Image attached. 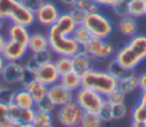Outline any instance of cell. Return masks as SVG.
<instances>
[{
    "label": "cell",
    "mask_w": 146,
    "mask_h": 127,
    "mask_svg": "<svg viewBox=\"0 0 146 127\" xmlns=\"http://www.w3.org/2000/svg\"><path fill=\"white\" fill-rule=\"evenodd\" d=\"M80 0H60V2L65 6H68V7H74Z\"/></svg>",
    "instance_id": "cell-47"
},
{
    "label": "cell",
    "mask_w": 146,
    "mask_h": 127,
    "mask_svg": "<svg viewBox=\"0 0 146 127\" xmlns=\"http://www.w3.org/2000/svg\"><path fill=\"white\" fill-rule=\"evenodd\" d=\"M72 57V69L81 77L92 69V58L83 50L75 53Z\"/></svg>",
    "instance_id": "cell-14"
},
{
    "label": "cell",
    "mask_w": 146,
    "mask_h": 127,
    "mask_svg": "<svg viewBox=\"0 0 146 127\" xmlns=\"http://www.w3.org/2000/svg\"><path fill=\"white\" fill-rule=\"evenodd\" d=\"M107 71H108L115 79H117V81H119L120 79L127 77V76L130 74L131 72H133V71H128L127 69H124L115 58L112 59V61L108 63V65H107Z\"/></svg>",
    "instance_id": "cell-25"
},
{
    "label": "cell",
    "mask_w": 146,
    "mask_h": 127,
    "mask_svg": "<svg viewBox=\"0 0 146 127\" xmlns=\"http://www.w3.org/2000/svg\"><path fill=\"white\" fill-rule=\"evenodd\" d=\"M59 84H62L68 90L75 93L76 90H79L82 87V77L72 70L71 72L60 76Z\"/></svg>",
    "instance_id": "cell-17"
},
{
    "label": "cell",
    "mask_w": 146,
    "mask_h": 127,
    "mask_svg": "<svg viewBox=\"0 0 146 127\" xmlns=\"http://www.w3.org/2000/svg\"><path fill=\"white\" fill-rule=\"evenodd\" d=\"M131 127H146V122L143 121H132Z\"/></svg>",
    "instance_id": "cell-52"
},
{
    "label": "cell",
    "mask_w": 146,
    "mask_h": 127,
    "mask_svg": "<svg viewBox=\"0 0 146 127\" xmlns=\"http://www.w3.org/2000/svg\"><path fill=\"white\" fill-rule=\"evenodd\" d=\"M75 127H80V126H75Z\"/></svg>",
    "instance_id": "cell-57"
},
{
    "label": "cell",
    "mask_w": 146,
    "mask_h": 127,
    "mask_svg": "<svg viewBox=\"0 0 146 127\" xmlns=\"http://www.w3.org/2000/svg\"><path fill=\"white\" fill-rule=\"evenodd\" d=\"M3 24H5V19H2V18L0 17V31L2 30V27H3Z\"/></svg>",
    "instance_id": "cell-54"
},
{
    "label": "cell",
    "mask_w": 146,
    "mask_h": 127,
    "mask_svg": "<svg viewBox=\"0 0 146 127\" xmlns=\"http://www.w3.org/2000/svg\"><path fill=\"white\" fill-rule=\"evenodd\" d=\"M24 7H26L27 9H30L31 11L35 13L36 9L42 5V2L44 0H18Z\"/></svg>",
    "instance_id": "cell-42"
},
{
    "label": "cell",
    "mask_w": 146,
    "mask_h": 127,
    "mask_svg": "<svg viewBox=\"0 0 146 127\" xmlns=\"http://www.w3.org/2000/svg\"><path fill=\"white\" fill-rule=\"evenodd\" d=\"M117 27H119V31H120L121 34H123L125 37H129V38L137 34V31H138L137 22H136L135 17H132L130 15L121 17Z\"/></svg>",
    "instance_id": "cell-19"
},
{
    "label": "cell",
    "mask_w": 146,
    "mask_h": 127,
    "mask_svg": "<svg viewBox=\"0 0 146 127\" xmlns=\"http://www.w3.org/2000/svg\"><path fill=\"white\" fill-rule=\"evenodd\" d=\"M34 15H35V22H38L41 26L48 29L49 26L56 23V21L60 15V11L55 2L43 1L42 5L34 13Z\"/></svg>",
    "instance_id": "cell-8"
},
{
    "label": "cell",
    "mask_w": 146,
    "mask_h": 127,
    "mask_svg": "<svg viewBox=\"0 0 146 127\" xmlns=\"http://www.w3.org/2000/svg\"><path fill=\"white\" fill-rule=\"evenodd\" d=\"M26 69H29V70H31V71H33V72H35L39 68H40V64L35 61V58L31 55L30 57H29V59L26 61V63H25V65H24Z\"/></svg>",
    "instance_id": "cell-43"
},
{
    "label": "cell",
    "mask_w": 146,
    "mask_h": 127,
    "mask_svg": "<svg viewBox=\"0 0 146 127\" xmlns=\"http://www.w3.org/2000/svg\"><path fill=\"white\" fill-rule=\"evenodd\" d=\"M27 89V92L31 94L32 98L34 100L35 103L40 102L41 100L47 97V93H48V86H46L44 84H42L39 80H34L32 84H30L27 87H25Z\"/></svg>",
    "instance_id": "cell-22"
},
{
    "label": "cell",
    "mask_w": 146,
    "mask_h": 127,
    "mask_svg": "<svg viewBox=\"0 0 146 127\" xmlns=\"http://www.w3.org/2000/svg\"><path fill=\"white\" fill-rule=\"evenodd\" d=\"M5 64H6V59H5L3 56L0 54V74H1V71H2V69H3V66H5Z\"/></svg>",
    "instance_id": "cell-53"
},
{
    "label": "cell",
    "mask_w": 146,
    "mask_h": 127,
    "mask_svg": "<svg viewBox=\"0 0 146 127\" xmlns=\"http://www.w3.org/2000/svg\"><path fill=\"white\" fill-rule=\"evenodd\" d=\"M74 101L79 104V106L83 110V112L97 113L102 104L105 102V96L91 89L81 87L79 90L75 92Z\"/></svg>",
    "instance_id": "cell-5"
},
{
    "label": "cell",
    "mask_w": 146,
    "mask_h": 127,
    "mask_svg": "<svg viewBox=\"0 0 146 127\" xmlns=\"http://www.w3.org/2000/svg\"><path fill=\"white\" fill-rule=\"evenodd\" d=\"M27 48L31 53H36V51L44 50V49L49 48V41H48L47 34H43L40 32L31 33L30 40L27 43Z\"/></svg>",
    "instance_id": "cell-18"
},
{
    "label": "cell",
    "mask_w": 146,
    "mask_h": 127,
    "mask_svg": "<svg viewBox=\"0 0 146 127\" xmlns=\"http://www.w3.org/2000/svg\"><path fill=\"white\" fill-rule=\"evenodd\" d=\"M99 7H113L117 0H94Z\"/></svg>",
    "instance_id": "cell-44"
},
{
    "label": "cell",
    "mask_w": 146,
    "mask_h": 127,
    "mask_svg": "<svg viewBox=\"0 0 146 127\" xmlns=\"http://www.w3.org/2000/svg\"><path fill=\"white\" fill-rule=\"evenodd\" d=\"M131 0H117L116 3L112 7L113 11L120 16V17H124L129 15V5H130Z\"/></svg>",
    "instance_id": "cell-30"
},
{
    "label": "cell",
    "mask_w": 146,
    "mask_h": 127,
    "mask_svg": "<svg viewBox=\"0 0 146 127\" xmlns=\"http://www.w3.org/2000/svg\"><path fill=\"white\" fill-rule=\"evenodd\" d=\"M145 122H146V121H145Z\"/></svg>",
    "instance_id": "cell-60"
},
{
    "label": "cell",
    "mask_w": 146,
    "mask_h": 127,
    "mask_svg": "<svg viewBox=\"0 0 146 127\" xmlns=\"http://www.w3.org/2000/svg\"><path fill=\"white\" fill-rule=\"evenodd\" d=\"M35 112H36L35 108H33V109H22L18 122L33 124V120H34V117H35Z\"/></svg>",
    "instance_id": "cell-37"
},
{
    "label": "cell",
    "mask_w": 146,
    "mask_h": 127,
    "mask_svg": "<svg viewBox=\"0 0 146 127\" xmlns=\"http://www.w3.org/2000/svg\"><path fill=\"white\" fill-rule=\"evenodd\" d=\"M35 79H36V78H35V72H33V71H31V70H29V69H26V68L24 66V71H23V73H22V78H21L19 84L25 88V87H27L30 84H32Z\"/></svg>",
    "instance_id": "cell-38"
},
{
    "label": "cell",
    "mask_w": 146,
    "mask_h": 127,
    "mask_svg": "<svg viewBox=\"0 0 146 127\" xmlns=\"http://www.w3.org/2000/svg\"><path fill=\"white\" fill-rule=\"evenodd\" d=\"M131 119L132 121H146V106L140 104L138 102L137 105H135V108L131 111Z\"/></svg>",
    "instance_id": "cell-35"
},
{
    "label": "cell",
    "mask_w": 146,
    "mask_h": 127,
    "mask_svg": "<svg viewBox=\"0 0 146 127\" xmlns=\"http://www.w3.org/2000/svg\"><path fill=\"white\" fill-rule=\"evenodd\" d=\"M68 14L71 15V17L73 18V21L75 22L76 25L83 24V21L86 18V13L82 11L81 9L76 8V7H71V10H68Z\"/></svg>",
    "instance_id": "cell-40"
},
{
    "label": "cell",
    "mask_w": 146,
    "mask_h": 127,
    "mask_svg": "<svg viewBox=\"0 0 146 127\" xmlns=\"http://www.w3.org/2000/svg\"><path fill=\"white\" fill-rule=\"evenodd\" d=\"M139 103L146 106V90H141V94L139 97Z\"/></svg>",
    "instance_id": "cell-50"
},
{
    "label": "cell",
    "mask_w": 146,
    "mask_h": 127,
    "mask_svg": "<svg viewBox=\"0 0 146 127\" xmlns=\"http://www.w3.org/2000/svg\"><path fill=\"white\" fill-rule=\"evenodd\" d=\"M114 58L128 71H133L141 63V61L130 50V48L127 45H124L116 51Z\"/></svg>",
    "instance_id": "cell-13"
},
{
    "label": "cell",
    "mask_w": 146,
    "mask_h": 127,
    "mask_svg": "<svg viewBox=\"0 0 146 127\" xmlns=\"http://www.w3.org/2000/svg\"><path fill=\"white\" fill-rule=\"evenodd\" d=\"M92 59L104 61L114 54V47L106 39L92 38L83 48H82Z\"/></svg>",
    "instance_id": "cell-7"
},
{
    "label": "cell",
    "mask_w": 146,
    "mask_h": 127,
    "mask_svg": "<svg viewBox=\"0 0 146 127\" xmlns=\"http://www.w3.org/2000/svg\"><path fill=\"white\" fill-rule=\"evenodd\" d=\"M82 87L106 96L117 88V79H115L107 70H95L92 68L82 76Z\"/></svg>",
    "instance_id": "cell-3"
},
{
    "label": "cell",
    "mask_w": 146,
    "mask_h": 127,
    "mask_svg": "<svg viewBox=\"0 0 146 127\" xmlns=\"http://www.w3.org/2000/svg\"><path fill=\"white\" fill-rule=\"evenodd\" d=\"M128 113V109L124 103L121 104H113L112 105V118L113 120L123 119Z\"/></svg>",
    "instance_id": "cell-36"
},
{
    "label": "cell",
    "mask_w": 146,
    "mask_h": 127,
    "mask_svg": "<svg viewBox=\"0 0 146 127\" xmlns=\"http://www.w3.org/2000/svg\"><path fill=\"white\" fill-rule=\"evenodd\" d=\"M24 71V65H22L19 62H6L0 78L5 84L14 85L18 84L22 78V73Z\"/></svg>",
    "instance_id": "cell-12"
},
{
    "label": "cell",
    "mask_w": 146,
    "mask_h": 127,
    "mask_svg": "<svg viewBox=\"0 0 146 127\" xmlns=\"http://www.w3.org/2000/svg\"><path fill=\"white\" fill-rule=\"evenodd\" d=\"M55 66L60 76L71 72L72 69V57L71 56H58L55 59Z\"/></svg>",
    "instance_id": "cell-27"
},
{
    "label": "cell",
    "mask_w": 146,
    "mask_h": 127,
    "mask_svg": "<svg viewBox=\"0 0 146 127\" xmlns=\"http://www.w3.org/2000/svg\"><path fill=\"white\" fill-rule=\"evenodd\" d=\"M32 56L35 58V61L42 65L44 63H48V62H51L52 61V56H54V53L47 48L44 50H40V51H36V53H32Z\"/></svg>",
    "instance_id": "cell-32"
},
{
    "label": "cell",
    "mask_w": 146,
    "mask_h": 127,
    "mask_svg": "<svg viewBox=\"0 0 146 127\" xmlns=\"http://www.w3.org/2000/svg\"><path fill=\"white\" fill-rule=\"evenodd\" d=\"M83 25L90 31L94 38H99V39L110 38L114 31L113 22L99 10L87 14L83 21Z\"/></svg>",
    "instance_id": "cell-4"
},
{
    "label": "cell",
    "mask_w": 146,
    "mask_h": 127,
    "mask_svg": "<svg viewBox=\"0 0 146 127\" xmlns=\"http://www.w3.org/2000/svg\"><path fill=\"white\" fill-rule=\"evenodd\" d=\"M76 27L75 22L67 13H60L55 24L48 27L47 38L49 49L57 56H73L80 51L82 47L72 38V33Z\"/></svg>",
    "instance_id": "cell-1"
},
{
    "label": "cell",
    "mask_w": 146,
    "mask_h": 127,
    "mask_svg": "<svg viewBox=\"0 0 146 127\" xmlns=\"http://www.w3.org/2000/svg\"><path fill=\"white\" fill-rule=\"evenodd\" d=\"M35 78H36V80L41 81L42 84H44L46 86L49 87L54 84L59 82L60 74L58 73L54 61H51V62L40 65V68L35 71Z\"/></svg>",
    "instance_id": "cell-10"
},
{
    "label": "cell",
    "mask_w": 146,
    "mask_h": 127,
    "mask_svg": "<svg viewBox=\"0 0 146 127\" xmlns=\"http://www.w3.org/2000/svg\"><path fill=\"white\" fill-rule=\"evenodd\" d=\"M103 120L98 116V113L92 112H83V116L80 121V127H102Z\"/></svg>",
    "instance_id": "cell-24"
},
{
    "label": "cell",
    "mask_w": 146,
    "mask_h": 127,
    "mask_svg": "<svg viewBox=\"0 0 146 127\" xmlns=\"http://www.w3.org/2000/svg\"><path fill=\"white\" fill-rule=\"evenodd\" d=\"M29 51L27 46H24L14 40H7L6 46L1 53L6 62H19L23 59Z\"/></svg>",
    "instance_id": "cell-11"
},
{
    "label": "cell",
    "mask_w": 146,
    "mask_h": 127,
    "mask_svg": "<svg viewBox=\"0 0 146 127\" xmlns=\"http://www.w3.org/2000/svg\"><path fill=\"white\" fill-rule=\"evenodd\" d=\"M117 88L122 93H124L125 95L136 92L139 88L138 77L133 72H131L130 74H128L127 77H124V78H122V79H120L117 81Z\"/></svg>",
    "instance_id": "cell-21"
},
{
    "label": "cell",
    "mask_w": 146,
    "mask_h": 127,
    "mask_svg": "<svg viewBox=\"0 0 146 127\" xmlns=\"http://www.w3.org/2000/svg\"><path fill=\"white\" fill-rule=\"evenodd\" d=\"M97 113L100 117V119L103 120V122H111L113 120V118H112V104L108 103L107 101H105L102 104V106Z\"/></svg>",
    "instance_id": "cell-34"
},
{
    "label": "cell",
    "mask_w": 146,
    "mask_h": 127,
    "mask_svg": "<svg viewBox=\"0 0 146 127\" xmlns=\"http://www.w3.org/2000/svg\"><path fill=\"white\" fill-rule=\"evenodd\" d=\"M11 127H34L33 124H22V122H14Z\"/></svg>",
    "instance_id": "cell-51"
},
{
    "label": "cell",
    "mask_w": 146,
    "mask_h": 127,
    "mask_svg": "<svg viewBox=\"0 0 146 127\" xmlns=\"http://www.w3.org/2000/svg\"><path fill=\"white\" fill-rule=\"evenodd\" d=\"M7 34H8L9 40H14L24 46H27L31 32L29 31V27H26L24 25L10 23V25L8 26V30H7Z\"/></svg>",
    "instance_id": "cell-15"
},
{
    "label": "cell",
    "mask_w": 146,
    "mask_h": 127,
    "mask_svg": "<svg viewBox=\"0 0 146 127\" xmlns=\"http://www.w3.org/2000/svg\"><path fill=\"white\" fill-rule=\"evenodd\" d=\"M14 104H16L21 109H33V108H35L34 100L32 98V96L27 92V89L24 88V87L22 89L15 92Z\"/></svg>",
    "instance_id": "cell-20"
},
{
    "label": "cell",
    "mask_w": 146,
    "mask_h": 127,
    "mask_svg": "<svg viewBox=\"0 0 146 127\" xmlns=\"http://www.w3.org/2000/svg\"><path fill=\"white\" fill-rule=\"evenodd\" d=\"M13 124L14 121L8 116H3L0 118V127H11Z\"/></svg>",
    "instance_id": "cell-45"
},
{
    "label": "cell",
    "mask_w": 146,
    "mask_h": 127,
    "mask_svg": "<svg viewBox=\"0 0 146 127\" xmlns=\"http://www.w3.org/2000/svg\"><path fill=\"white\" fill-rule=\"evenodd\" d=\"M144 16H146V10H145V15H144Z\"/></svg>",
    "instance_id": "cell-56"
},
{
    "label": "cell",
    "mask_w": 146,
    "mask_h": 127,
    "mask_svg": "<svg viewBox=\"0 0 146 127\" xmlns=\"http://www.w3.org/2000/svg\"><path fill=\"white\" fill-rule=\"evenodd\" d=\"M105 101H107L112 105L113 104H121V103H124V101H125V94L122 93L119 88H116L105 96Z\"/></svg>",
    "instance_id": "cell-31"
},
{
    "label": "cell",
    "mask_w": 146,
    "mask_h": 127,
    "mask_svg": "<svg viewBox=\"0 0 146 127\" xmlns=\"http://www.w3.org/2000/svg\"><path fill=\"white\" fill-rule=\"evenodd\" d=\"M72 38L83 48L94 38V35L90 33V31L83 24H80V25H76V27L74 29V31L72 33Z\"/></svg>",
    "instance_id": "cell-23"
},
{
    "label": "cell",
    "mask_w": 146,
    "mask_h": 127,
    "mask_svg": "<svg viewBox=\"0 0 146 127\" xmlns=\"http://www.w3.org/2000/svg\"><path fill=\"white\" fill-rule=\"evenodd\" d=\"M47 97L54 103L55 106H62V105H65V104L74 101L73 92L68 90L59 82L54 84L48 87Z\"/></svg>",
    "instance_id": "cell-9"
},
{
    "label": "cell",
    "mask_w": 146,
    "mask_h": 127,
    "mask_svg": "<svg viewBox=\"0 0 146 127\" xmlns=\"http://www.w3.org/2000/svg\"><path fill=\"white\" fill-rule=\"evenodd\" d=\"M50 127H54V126H50Z\"/></svg>",
    "instance_id": "cell-58"
},
{
    "label": "cell",
    "mask_w": 146,
    "mask_h": 127,
    "mask_svg": "<svg viewBox=\"0 0 146 127\" xmlns=\"http://www.w3.org/2000/svg\"><path fill=\"white\" fill-rule=\"evenodd\" d=\"M2 86H3V81L1 80V78H0V89L2 88Z\"/></svg>",
    "instance_id": "cell-55"
},
{
    "label": "cell",
    "mask_w": 146,
    "mask_h": 127,
    "mask_svg": "<svg viewBox=\"0 0 146 127\" xmlns=\"http://www.w3.org/2000/svg\"><path fill=\"white\" fill-rule=\"evenodd\" d=\"M15 92L13 88L3 85L2 88L0 89V102L6 104V105H10L14 103V97H15Z\"/></svg>",
    "instance_id": "cell-29"
},
{
    "label": "cell",
    "mask_w": 146,
    "mask_h": 127,
    "mask_svg": "<svg viewBox=\"0 0 146 127\" xmlns=\"http://www.w3.org/2000/svg\"><path fill=\"white\" fill-rule=\"evenodd\" d=\"M82 116L83 110L79 106V104L75 101H72L65 105L59 106V110L57 112V119L59 124L64 127L79 126Z\"/></svg>",
    "instance_id": "cell-6"
},
{
    "label": "cell",
    "mask_w": 146,
    "mask_h": 127,
    "mask_svg": "<svg viewBox=\"0 0 146 127\" xmlns=\"http://www.w3.org/2000/svg\"><path fill=\"white\" fill-rule=\"evenodd\" d=\"M52 122H54V119L50 112H43V111L36 110L35 117L33 120L34 127H50L52 126Z\"/></svg>",
    "instance_id": "cell-26"
},
{
    "label": "cell",
    "mask_w": 146,
    "mask_h": 127,
    "mask_svg": "<svg viewBox=\"0 0 146 127\" xmlns=\"http://www.w3.org/2000/svg\"><path fill=\"white\" fill-rule=\"evenodd\" d=\"M146 2L144 0H131L129 5V15L138 18L145 15Z\"/></svg>",
    "instance_id": "cell-28"
},
{
    "label": "cell",
    "mask_w": 146,
    "mask_h": 127,
    "mask_svg": "<svg viewBox=\"0 0 146 127\" xmlns=\"http://www.w3.org/2000/svg\"><path fill=\"white\" fill-rule=\"evenodd\" d=\"M55 105H54V103L48 98V97H46V98H43V100H41L40 102H38V103H35V110H38V111H43V112H52L54 110H55Z\"/></svg>",
    "instance_id": "cell-39"
},
{
    "label": "cell",
    "mask_w": 146,
    "mask_h": 127,
    "mask_svg": "<svg viewBox=\"0 0 146 127\" xmlns=\"http://www.w3.org/2000/svg\"><path fill=\"white\" fill-rule=\"evenodd\" d=\"M0 17L26 27H31L35 23L34 13L24 7L18 0H0Z\"/></svg>",
    "instance_id": "cell-2"
},
{
    "label": "cell",
    "mask_w": 146,
    "mask_h": 127,
    "mask_svg": "<svg viewBox=\"0 0 146 127\" xmlns=\"http://www.w3.org/2000/svg\"><path fill=\"white\" fill-rule=\"evenodd\" d=\"M130 50L141 61L146 59V35L145 34H135L125 43Z\"/></svg>",
    "instance_id": "cell-16"
},
{
    "label": "cell",
    "mask_w": 146,
    "mask_h": 127,
    "mask_svg": "<svg viewBox=\"0 0 146 127\" xmlns=\"http://www.w3.org/2000/svg\"><path fill=\"white\" fill-rule=\"evenodd\" d=\"M74 7L81 9L86 14H89V13H94V11L99 10V6L94 0H80Z\"/></svg>",
    "instance_id": "cell-33"
},
{
    "label": "cell",
    "mask_w": 146,
    "mask_h": 127,
    "mask_svg": "<svg viewBox=\"0 0 146 127\" xmlns=\"http://www.w3.org/2000/svg\"><path fill=\"white\" fill-rule=\"evenodd\" d=\"M7 111H8V105L0 102V118L3 116H7Z\"/></svg>",
    "instance_id": "cell-49"
},
{
    "label": "cell",
    "mask_w": 146,
    "mask_h": 127,
    "mask_svg": "<svg viewBox=\"0 0 146 127\" xmlns=\"http://www.w3.org/2000/svg\"><path fill=\"white\" fill-rule=\"evenodd\" d=\"M7 38L3 35V34H1L0 33V54L2 53V50H3V48H5V46H6V42H7Z\"/></svg>",
    "instance_id": "cell-48"
},
{
    "label": "cell",
    "mask_w": 146,
    "mask_h": 127,
    "mask_svg": "<svg viewBox=\"0 0 146 127\" xmlns=\"http://www.w3.org/2000/svg\"><path fill=\"white\" fill-rule=\"evenodd\" d=\"M138 85L140 90H146V72L138 76Z\"/></svg>",
    "instance_id": "cell-46"
},
{
    "label": "cell",
    "mask_w": 146,
    "mask_h": 127,
    "mask_svg": "<svg viewBox=\"0 0 146 127\" xmlns=\"http://www.w3.org/2000/svg\"><path fill=\"white\" fill-rule=\"evenodd\" d=\"M21 111L22 109L18 108L16 104H10L8 105V111H7V116L14 121V122H18V119H19V116H21Z\"/></svg>",
    "instance_id": "cell-41"
},
{
    "label": "cell",
    "mask_w": 146,
    "mask_h": 127,
    "mask_svg": "<svg viewBox=\"0 0 146 127\" xmlns=\"http://www.w3.org/2000/svg\"><path fill=\"white\" fill-rule=\"evenodd\" d=\"M144 1H145V2H146V0H144Z\"/></svg>",
    "instance_id": "cell-59"
}]
</instances>
